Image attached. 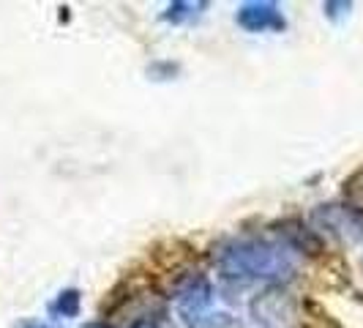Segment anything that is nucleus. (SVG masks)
Returning a JSON list of instances; mask_svg holds the SVG:
<instances>
[{
    "label": "nucleus",
    "instance_id": "nucleus-1",
    "mask_svg": "<svg viewBox=\"0 0 363 328\" xmlns=\"http://www.w3.org/2000/svg\"><path fill=\"white\" fill-rule=\"evenodd\" d=\"M213 263L230 282H268V288H284L298 273V255L271 238H230L216 246Z\"/></svg>",
    "mask_w": 363,
    "mask_h": 328
},
{
    "label": "nucleus",
    "instance_id": "nucleus-2",
    "mask_svg": "<svg viewBox=\"0 0 363 328\" xmlns=\"http://www.w3.org/2000/svg\"><path fill=\"white\" fill-rule=\"evenodd\" d=\"M175 310L186 328H238L230 312L213 310V285L202 273H189L178 282Z\"/></svg>",
    "mask_w": 363,
    "mask_h": 328
},
{
    "label": "nucleus",
    "instance_id": "nucleus-3",
    "mask_svg": "<svg viewBox=\"0 0 363 328\" xmlns=\"http://www.w3.org/2000/svg\"><path fill=\"white\" fill-rule=\"evenodd\" d=\"M252 320L259 328H298L301 326V307L295 304L287 288L271 285L252 298L249 304Z\"/></svg>",
    "mask_w": 363,
    "mask_h": 328
},
{
    "label": "nucleus",
    "instance_id": "nucleus-4",
    "mask_svg": "<svg viewBox=\"0 0 363 328\" xmlns=\"http://www.w3.org/2000/svg\"><path fill=\"white\" fill-rule=\"evenodd\" d=\"M311 222H314L317 233H325V236L345 241V244H355L363 238V214L350 208L347 202L317 205L311 211Z\"/></svg>",
    "mask_w": 363,
    "mask_h": 328
},
{
    "label": "nucleus",
    "instance_id": "nucleus-5",
    "mask_svg": "<svg viewBox=\"0 0 363 328\" xmlns=\"http://www.w3.org/2000/svg\"><path fill=\"white\" fill-rule=\"evenodd\" d=\"M235 22L246 33H281L287 31V17L281 14L279 3L273 0H249L240 3L235 11Z\"/></svg>",
    "mask_w": 363,
    "mask_h": 328
},
{
    "label": "nucleus",
    "instance_id": "nucleus-6",
    "mask_svg": "<svg viewBox=\"0 0 363 328\" xmlns=\"http://www.w3.org/2000/svg\"><path fill=\"white\" fill-rule=\"evenodd\" d=\"M273 233L281 244H287L295 255H317L323 249V241L317 230H309L301 219H281L273 224Z\"/></svg>",
    "mask_w": 363,
    "mask_h": 328
},
{
    "label": "nucleus",
    "instance_id": "nucleus-7",
    "mask_svg": "<svg viewBox=\"0 0 363 328\" xmlns=\"http://www.w3.org/2000/svg\"><path fill=\"white\" fill-rule=\"evenodd\" d=\"M205 9H208L205 0H197V3L194 0H175V3L167 6L162 19L169 22V25H189V22H194L197 17H202Z\"/></svg>",
    "mask_w": 363,
    "mask_h": 328
},
{
    "label": "nucleus",
    "instance_id": "nucleus-8",
    "mask_svg": "<svg viewBox=\"0 0 363 328\" xmlns=\"http://www.w3.org/2000/svg\"><path fill=\"white\" fill-rule=\"evenodd\" d=\"M301 328H342V323H339L323 304L306 298V301L301 304Z\"/></svg>",
    "mask_w": 363,
    "mask_h": 328
},
{
    "label": "nucleus",
    "instance_id": "nucleus-9",
    "mask_svg": "<svg viewBox=\"0 0 363 328\" xmlns=\"http://www.w3.org/2000/svg\"><path fill=\"white\" fill-rule=\"evenodd\" d=\"M79 307H82V295L77 288H66L55 295V301L50 304V315L55 320H63V317H77L79 315Z\"/></svg>",
    "mask_w": 363,
    "mask_h": 328
},
{
    "label": "nucleus",
    "instance_id": "nucleus-10",
    "mask_svg": "<svg viewBox=\"0 0 363 328\" xmlns=\"http://www.w3.org/2000/svg\"><path fill=\"white\" fill-rule=\"evenodd\" d=\"M342 195H345V202L350 208L363 214V167L347 175L345 183H342Z\"/></svg>",
    "mask_w": 363,
    "mask_h": 328
},
{
    "label": "nucleus",
    "instance_id": "nucleus-11",
    "mask_svg": "<svg viewBox=\"0 0 363 328\" xmlns=\"http://www.w3.org/2000/svg\"><path fill=\"white\" fill-rule=\"evenodd\" d=\"M323 9H325V14L330 19H339V17H345V14H350L352 3H325Z\"/></svg>",
    "mask_w": 363,
    "mask_h": 328
},
{
    "label": "nucleus",
    "instance_id": "nucleus-12",
    "mask_svg": "<svg viewBox=\"0 0 363 328\" xmlns=\"http://www.w3.org/2000/svg\"><path fill=\"white\" fill-rule=\"evenodd\" d=\"M82 328H112L109 323H88V326H82Z\"/></svg>",
    "mask_w": 363,
    "mask_h": 328
},
{
    "label": "nucleus",
    "instance_id": "nucleus-13",
    "mask_svg": "<svg viewBox=\"0 0 363 328\" xmlns=\"http://www.w3.org/2000/svg\"><path fill=\"white\" fill-rule=\"evenodd\" d=\"M25 328H47V326H36V323H28Z\"/></svg>",
    "mask_w": 363,
    "mask_h": 328
},
{
    "label": "nucleus",
    "instance_id": "nucleus-14",
    "mask_svg": "<svg viewBox=\"0 0 363 328\" xmlns=\"http://www.w3.org/2000/svg\"><path fill=\"white\" fill-rule=\"evenodd\" d=\"M150 328H153V326H150Z\"/></svg>",
    "mask_w": 363,
    "mask_h": 328
}]
</instances>
